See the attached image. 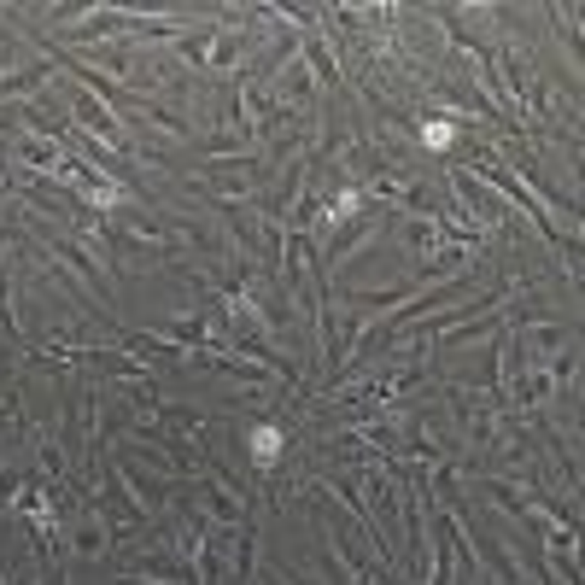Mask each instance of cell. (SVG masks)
I'll return each instance as SVG.
<instances>
[{
	"mask_svg": "<svg viewBox=\"0 0 585 585\" xmlns=\"http://www.w3.org/2000/svg\"><path fill=\"white\" fill-rule=\"evenodd\" d=\"M76 123H88V129H100L106 141H117L123 146V135H117V123H112V112H106L100 100H88V94H76Z\"/></svg>",
	"mask_w": 585,
	"mask_h": 585,
	"instance_id": "obj_1",
	"label": "cell"
},
{
	"mask_svg": "<svg viewBox=\"0 0 585 585\" xmlns=\"http://www.w3.org/2000/svg\"><path fill=\"white\" fill-rule=\"evenodd\" d=\"M281 428H270V422H264V428H252V462L257 469H275V457H281Z\"/></svg>",
	"mask_w": 585,
	"mask_h": 585,
	"instance_id": "obj_2",
	"label": "cell"
},
{
	"mask_svg": "<svg viewBox=\"0 0 585 585\" xmlns=\"http://www.w3.org/2000/svg\"><path fill=\"white\" fill-rule=\"evenodd\" d=\"M422 146L445 153V146H451V123H422Z\"/></svg>",
	"mask_w": 585,
	"mask_h": 585,
	"instance_id": "obj_3",
	"label": "cell"
}]
</instances>
